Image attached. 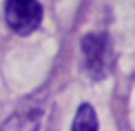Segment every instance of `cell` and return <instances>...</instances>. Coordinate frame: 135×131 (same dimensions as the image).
<instances>
[{
  "label": "cell",
  "instance_id": "2",
  "mask_svg": "<svg viewBox=\"0 0 135 131\" xmlns=\"http://www.w3.org/2000/svg\"><path fill=\"white\" fill-rule=\"evenodd\" d=\"M44 9L36 0H5V21L16 35L26 36L42 23Z\"/></svg>",
  "mask_w": 135,
  "mask_h": 131
},
{
  "label": "cell",
  "instance_id": "1",
  "mask_svg": "<svg viewBox=\"0 0 135 131\" xmlns=\"http://www.w3.org/2000/svg\"><path fill=\"white\" fill-rule=\"evenodd\" d=\"M85 69L94 80H102L111 69V41L106 33H88L81 38Z\"/></svg>",
  "mask_w": 135,
  "mask_h": 131
},
{
  "label": "cell",
  "instance_id": "3",
  "mask_svg": "<svg viewBox=\"0 0 135 131\" xmlns=\"http://www.w3.org/2000/svg\"><path fill=\"white\" fill-rule=\"evenodd\" d=\"M0 131H40V112L23 111L7 117Z\"/></svg>",
  "mask_w": 135,
  "mask_h": 131
},
{
  "label": "cell",
  "instance_id": "4",
  "mask_svg": "<svg viewBox=\"0 0 135 131\" xmlns=\"http://www.w3.org/2000/svg\"><path fill=\"white\" fill-rule=\"evenodd\" d=\"M71 131H99L97 114L90 103H81L78 107Z\"/></svg>",
  "mask_w": 135,
  "mask_h": 131
}]
</instances>
